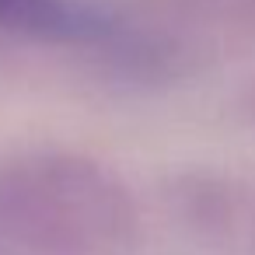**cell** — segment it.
I'll list each match as a JSON object with an SVG mask.
<instances>
[{
	"label": "cell",
	"mask_w": 255,
	"mask_h": 255,
	"mask_svg": "<svg viewBox=\"0 0 255 255\" xmlns=\"http://www.w3.org/2000/svg\"><path fill=\"white\" fill-rule=\"evenodd\" d=\"M189 14L231 21V25H255V0H178Z\"/></svg>",
	"instance_id": "cell-3"
},
{
	"label": "cell",
	"mask_w": 255,
	"mask_h": 255,
	"mask_svg": "<svg viewBox=\"0 0 255 255\" xmlns=\"http://www.w3.org/2000/svg\"><path fill=\"white\" fill-rule=\"evenodd\" d=\"M105 11L81 0H0V28L39 42L95 46Z\"/></svg>",
	"instance_id": "cell-2"
},
{
	"label": "cell",
	"mask_w": 255,
	"mask_h": 255,
	"mask_svg": "<svg viewBox=\"0 0 255 255\" xmlns=\"http://www.w3.org/2000/svg\"><path fill=\"white\" fill-rule=\"evenodd\" d=\"M129 189L81 154H28L0 164V238L32 255H102L133 238Z\"/></svg>",
	"instance_id": "cell-1"
}]
</instances>
